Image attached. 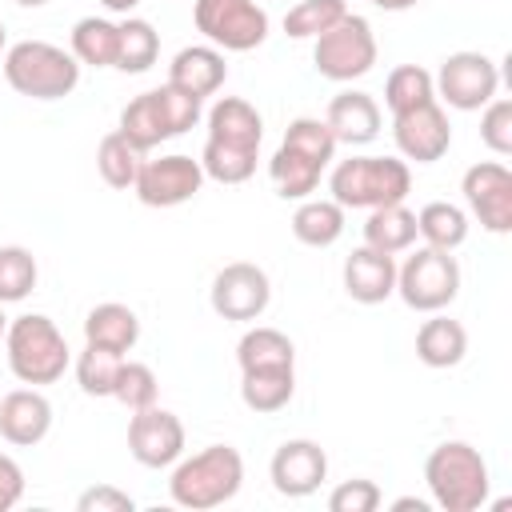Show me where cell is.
<instances>
[{"label": "cell", "mask_w": 512, "mask_h": 512, "mask_svg": "<svg viewBox=\"0 0 512 512\" xmlns=\"http://www.w3.org/2000/svg\"><path fill=\"white\" fill-rule=\"evenodd\" d=\"M140 164H144V152L132 148L120 132H108V136L96 144V172H100V180H104L108 188L128 192V188L136 184Z\"/></svg>", "instance_id": "cell-32"}, {"label": "cell", "mask_w": 512, "mask_h": 512, "mask_svg": "<svg viewBox=\"0 0 512 512\" xmlns=\"http://www.w3.org/2000/svg\"><path fill=\"white\" fill-rule=\"evenodd\" d=\"M236 364L240 372H256V368H296V344L268 324H256L240 336L236 344Z\"/></svg>", "instance_id": "cell-27"}, {"label": "cell", "mask_w": 512, "mask_h": 512, "mask_svg": "<svg viewBox=\"0 0 512 512\" xmlns=\"http://www.w3.org/2000/svg\"><path fill=\"white\" fill-rule=\"evenodd\" d=\"M292 396H296V368H256V372H240V400H244V408H252L256 416L280 412Z\"/></svg>", "instance_id": "cell-28"}, {"label": "cell", "mask_w": 512, "mask_h": 512, "mask_svg": "<svg viewBox=\"0 0 512 512\" xmlns=\"http://www.w3.org/2000/svg\"><path fill=\"white\" fill-rule=\"evenodd\" d=\"M116 132H120L132 148H140L144 156H148L156 144L172 140L168 120H164L160 100H156V88H152V92H140L136 100H128V104H124V112H120V128H116Z\"/></svg>", "instance_id": "cell-26"}, {"label": "cell", "mask_w": 512, "mask_h": 512, "mask_svg": "<svg viewBox=\"0 0 512 512\" xmlns=\"http://www.w3.org/2000/svg\"><path fill=\"white\" fill-rule=\"evenodd\" d=\"M212 312L224 316V320H236V324H248V320H260L268 300H272V280L260 264H248V260H236V264H224L216 276H212Z\"/></svg>", "instance_id": "cell-11"}, {"label": "cell", "mask_w": 512, "mask_h": 512, "mask_svg": "<svg viewBox=\"0 0 512 512\" xmlns=\"http://www.w3.org/2000/svg\"><path fill=\"white\" fill-rule=\"evenodd\" d=\"M284 148H292V152H300V156H308V160H316L320 168H328L332 164V156H336V136L328 132V124L320 120V116H296L288 128H284V140H280Z\"/></svg>", "instance_id": "cell-37"}, {"label": "cell", "mask_w": 512, "mask_h": 512, "mask_svg": "<svg viewBox=\"0 0 512 512\" xmlns=\"http://www.w3.org/2000/svg\"><path fill=\"white\" fill-rule=\"evenodd\" d=\"M68 52L80 60V68H116L120 52V20L108 16H84L72 24V44Z\"/></svg>", "instance_id": "cell-25"}, {"label": "cell", "mask_w": 512, "mask_h": 512, "mask_svg": "<svg viewBox=\"0 0 512 512\" xmlns=\"http://www.w3.org/2000/svg\"><path fill=\"white\" fill-rule=\"evenodd\" d=\"M136 500L116 484H92L76 496V512H132Z\"/></svg>", "instance_id": "cell-43"}, {"label": "cell", "mask_w": 512, "mask_h": 512, "mask_svg": "<svg viewBox=\"0 0 512 512\" xmlns=\"http://www.w3.org/2000/svg\"><path fill=\"white\" fill-rule=\"evenodd\" d=\"M100 4H104L108 12H120V16H128V12H132L140 0H100Z\"/></svg>", "instance_id": "cell-47"}, {"label": "cell", "mask_w": 512, "mask_h": 512, "mask_svg": "<svg viewBox=\"0 0 512 512\" xmlns=\"http://www.w3.org/2000/svg\"><path fill=\"white\" fill-rule=\"evenodd\" d=\"M156 396H160L156 372H152L148 364L124 356V364H120V372H116V384H112V400H120L128 412H140V408L156 404Z\"/></svg>", "instance_id": "cell-39"}, {"label": "cell", "mask_w": 512, "mask_h": 512, "mask_svg": "<svg viewBox=\"0 0 512 512\" xmlns=\"http://www.w3.org/2000/svg\"><path fill=\"white\" fill-rule=\"evenodd\" d=\"M364 244L376 248V252H388V256H400L416 244V212L400 200V204H380V208H368V220H364Z\"/></svg>", "instance_id": "cell-24"}, {"label": "cell", "mask_w": 512, "mask_h": 512, "mask_svg": "<svg viewBox=\"0 0 512 512\" xmlns=\"http://www.w3.org/2000/svg\"><path fill=\"white\" fill-rule=\"evenodd\" d=\"M128 452L144 468H172L184 456V424L176 412L148 404L128 420Z\"/></svg>", "instance_id": "cell-14"}, {"label": "cell", "mask_w": 512, "mask_h": 512, "mask_svg": "<svg viewBox=\"0 0 512 512\" xmlns=\"http://www.w3.org/2000/svg\"><path fill=\"white\" fill-rule=\"evenodd\" d=\"M244 484V456L232 444H208L192 456H180L168 476V496L176 508L208 512L228 504Z\"/></svg>", "instance_id": "cell-1"}, {"label": "cell", "mask_w": 512, "mask_h": 512, "mask_svg": "<svg viewBox=\"0 0 512 512\" xmlns=\"http://www.w3.org/2000/svg\"><path fill=\"white\" fill-rule=\"evenodd\" d=\"M428 100H436V84H432V72L428 68L400 64V68L388 72V80H384V104H388L392 116H400V112H408L416 104H428Z\"/></svg>", "instance_id": "cell-33"}, {"label": "cell", "mask_w": 512, "mask_h": 512, "mask_svg": "<svg viewBox=\"0 0 512 512\" xmlns=\"http://www.w3.org/2000/svg\"><path fill=\"white\" fill-rule=\"evenodd\" d=\"M52 432V404L40 388H12L0 396V436L16 448H32Z\"/></svg>", "instance_id": "cell-16"}, {"label": "cell", "mask_w": 512, "mask_h": 512, "mask_svg": "<svg viewBox=\"0 0 512 512\" xmlns=\"http://www.w3.org/2000/svg\"><path fill=\"white\" fill-rule=\"evenodd\" d=\"M4 356H8L12 376L20 384H32V388L56 384L68 372V364H72V352H68L64 332L44 312H24V316L8 320Z\"/></svg>", "instance_id": "cell-3"}, {"label": "cell", "mask_w": 512, "mask_h": 512, "mask_svg": "<svg viewBox=\"0 0 512 512\" xmlns=\"http://www.w3.org/2000/svg\"><path fill=\"white\" fill-rule=\"evenodd\" d=\"M268 176H272V188H276L280 200H308L320 188L324 168L316 160H308V156H300V152L280 144L272 152V160H268Z\"/></svg>", "instance_id": "cell-30"}, {"label": "cell", "mask_w": 512, "mask_h": 512, "mask_svg": "<svg viewBox=\"0 0 512 512\" xmlns=\"http://www.w3.org/2000/svg\"><path fill=\"white\" fill-rule=\"evenodd\" d=\"M4 332H8V316H4V304H0V340H4Z\"/></svg>", "instance_id": "cell-49"}, {"label": "cell", "mask_w": 512, "mask_h": 512, "mask_svg": "<svg viewBox=\"0 0 512 512\" xmlns=\"http://www.w3.org/2000/svg\"><path fill=\"white\" fill-rule=\"evenodd\" d=\"M224 80H228V60L212 44H188L168 64V84H176V88H184L200 100L216 96L224 88Z\"/></svg>", "instance_id": "cell-19"}, {"label": "cell", "mask_w": 512, "mask_h": 512, "mask_svg": "<svg viewBox=\"0 0 512 512\" xmlns=\"http://www.w3.org/2000/svg\"><path fill=\"white\" fill-rule=\"evenodd\" d=\"M432 504L428 500H420V496H400V500H392V512H428Z\"/></svg>", "instance_id": "cell-45"}, {"label": "cell", "mask_w": 512, "mask_h": 512, "mask_svg": "<svg viewBox=\"0 0 512 512\" xmlns=\"http://www.w3.org/2000/svg\"><path fill=\"white\" fill-rule=\"evenodd\" d=\"M140 340V320L128 304H96L88 316H84V344H100V348H112L120 356H128Z\"/></svg>", "instance_id": "cell-22"}, {"label": "cell", "mask_w": 512, "mask_h": 512, "mask_svg": "<svg viewBox=\"0 0 512 512\" xmlns=\"http://www.w3.org/2000/svg\"><path fill=\"white\" fill-rule=\"evenodd\" d=\"M292 236H296L304 248H332V244L344 236V208H340L332 196L296 200Z\"/></svg>", "instance_id": "cell-21"}, {"label": "cell", "mask_w": 512, "mask_h": 512, "mask_svg": "<svg viewBox=\"0 0 512 512\" xmlns=\"http://www.w3.org/2000/svg\"><path fill=\"white\" fill-rule=\"evenodd\" d=\"M4 80L28 100H60L80 84V60L48 40H20L4 48Z\"/></svg>", "instance_id": "cell-5"}, {"label": "cell", "mask_w": 512, "mask_h": 512, "mask_svg": "<svg viewBox=\"0 0 512 512\" xmlns=\"http://www.w3.org/2000/svg\"><path fill=\"white\" fill-rule=\"evenodd\" d=\"M340 16H348V0H300L296 8L284 12V32L292 40H316Z\"/></svg>", "instance_id": "cell-38"}, {"label": "cell", "mask_w": 512, "mask_h": 512, "mask_svg": "<svg viewBox=\"0 0 512 512\" xmlns=\"http://www.w3.org/2000/svg\"><path fill=\"white\" fill-rule=\"evenodd\" d=\"M424 484L444 512H476L488 504V460L468 440H444L424 460Z\"/></svg>", "instance_id": "cell-2"}, {"label": "cell", "mask_w": 512, "mask_h": 512, "mask_svg": "<svg viewBox=\"0 0 512 512\" xmlns=\"http://www.w3.org/2000/svg\"><path fill=\"white\" fill-rule=\"evenodd\" d=\"M200 188H204V168H200V160H192L184 152H168V156L144 160L140 172H136V184H132L136 200L148 204V208L188 204Z\"/></svg>", "instance_id": "cell-10"}, {"label": "cell", "mask_w": 512, "mask_h": 512, "mask_svg": "<svg viewBox=\"0 0 512 512\" xmlns=\"http://www.w3.org/2000/svg\"><path fill=\"white\" fill-rule=\"evenodd\" d=\"M36 256L24 244H0V304H20L36 288Z\"/></svg>", "instance_id": "cell-36"}, {"label": "cell", "mask_w": 512, "mask_h": 512, "mask_svg": "<svg viewBox=\"0 0 512 512\" xmlns=\"http://www.w3.org/2000/svg\"><path fill=\"white\" fill-rule=\"evenodd\" d=\"M416 236H420L428 248L456 252V248L468 240V212H464L460 204H448V200H428V204L416 212Z\"/></svg>", "instance_id": "cell-29"}, {"label": "cell", "mask_w": 512, "mask_h": 512, "mask_svg": "<svg viewBox=\"0 0 512 512\" xmlns=\"http://www.w3.org/2000/svg\"><path fill=\"white\" fill-rule=\"evenodd\" d=\"M392 140H396L400 160H412V164H436V160H444L448 148H452V124H448V112L440 108V100L416 104V108L392 116Z\"/></svg>", "instance_id": "cell-13"}, {"label": "cell", "mask_w": 512, "mask_h": 512, "mask_svg": "<svg viewBox=\"0 0 512 512\" xmlns=\"http://www.w3.org/2000/svg\"><path fill=\"white\" fill-rule=\"evenodd\" d=\"M380 500H384L380 484L356 476V480H344V484H336L328 492V512H376Z\"/></svg>", "instance_id": "cell-42"}, {"label": "cell", "mask_w": 512, "mask_h": 512, "mask_svg": "<svg viewBox=\"0 0 512 512\" xmlns=\"http://www.w3.org/2000/svg\"><path fill=\"white\" fill-rule=\"evenodd\" d=\"M480 140L488 152L512 156V100L508 96H492L480 108Z\"/></svg>", "instance_id": "cell-41"}, {"label": "cell", "mask_w": 512, "mask_h": 512, "mask_svg": "<svg viewBox=\"0 0 512 512\" xmlns=\"http://www.w3.org/2000/svg\"><path fill=\"white\" fill-rule=\"evenodd\" d=\"M436 100H444L456 112H480L500 92V68L484 52H452L440 60V72L432 76Z\"/></svg>", "instance_id": "cell-9"}, {"label": "cell", "mask_w": 512, "mask_h": 512, "mask_svg": "<svg viewBox=\"0 0 512 512\" xmlns=\"http://www.w3.org/2000/svg\"><path fill=\"white\" fill-rule=\"evenodd\" d=\"M372 8H384V12H408V8H416L420 0H368Z\"/></svg>", "instance_id": "cell-46"}, {"label": "cell", "mask_w": 512, "mask_h": 512, "mask_svg": "<svg viewBox=\"0 0 512 512\" xmlns=\"http://www.w3.org/2000/svg\"><path fill=\"white\" fill-rule=\"evenodd\" d=\"M468 212L480 220L484 232H512V172L500 160H480L460 180Z\"/></svg>", "instance_id": "cell-12"}, {"label": "cell", "mask_w": 512, "mask_h": 512, "mask_svg": "<svg viewBox=\"0 0 512 512\" xmlns=\"http://www.w3.org/2000/svg\"><path fill=\"white\" fill-rule=\"evenodd\" d=\"M12 4H20V8H44L48 0H12Z\"/></svg>", "instance_id": "cell-48"}, {"label": "cell", "mask_w": 512, "mask_h": 512, "mask_svg": "<svg viewBox=\"0 0 512 512\" xmlns=\"http://www.w3.org/2000/svg\"><path fill=\"white\" fill-rule=\"evenodd\" d=\"M256 156H260V152L232 148V144H220V140H204L200 168H204V180H216V184H244V180L256 172Z\"/></svg>", "instance_id": "cell-34"}, {"label": "cell", "mask_w": 512, "mask_h": 512, "mask_svg": "<svg viewBox=\"0 0 512 512\" xmlns=\"http://www.w3.org/2000/svg\"><path fill=\"white\" fill-rule=\"evenodd\" d=\"M344 292L356 304H384L396 292V256L368 244L352 248V256L344 260Z\"/></svg>", "instance_id": "cell-18"}, {"label": "cell", "mask_w": 512, "mask_h": 512, "mask_svg": "<svg viewBox=\"0 0 512 512\" xmlns=\"http://www.w3.org/2000/svg\"><path fill=\"white\" fill-rule=\"evenodd\" d=\"M396 296L412 312H444L460 296V264L440 248H408L404 264H396Z\"/></svg>", "instance_id": "cell-6"}, {"label": "cell", "mask_w": 512, "mask_h": 512, "mask_svg": "<svg viewBox=\"0 0 512 512\" xmlns=\"http://www.w3.org/2000/svg\"><path fill=\"white\" fill-rule=\"evenodd\" d=\"M196 32L220 52H252L268 40V12L256 0H196L192 4Z\"/></svg>", "instance_id": "cell-7"}, {"label": "cell", "mask_w": 512, "mask_h": 512, "mask_svg": "<svg viewBox=\"0 0 512 512\" xmlns=\"http://www.w3.org/2000/svg\"><path fill=\"white\" fill-rule=\"evenodd\" d=\"M312 64L324 80H336V84H348V80H360L364 72H372L376 64V36H372V24L356 12L340 16L328 32L316 36L312 44Z\"/></svg>", "instance_id": "cell-8"}, {"label": "cell", "mask_w": 512, "mask_h": 512, "mask_svg": "<svg viewBox=\"0 0 512 512\" xmlns=\"http://www.w3.org/2000/svg\"><path fill=\"white\" fill-rule=\"evenodd\" d=\"M428 316L432 320H424L420 332H416V356H420V364H428V368H456L464 360V352H468L464 324L452 320V316H440V312H428Z\"/></svg>", "instance_id": "cell-23"}, {"label": "cell", "mask_w": 512, "mask_h": 512, "mask_svg": "<svg viewBox=\"0 0 512 512\" xmlns=\"http://www.w3.org/2000/svg\"><path fill=\"white\" fill-rule=\"evenodd\" d=\"M20 496H24V468L8 452H0V512L16 508Z\"/></svg>", "instance_id": "cell-44"}, {"label": "cell", "mask_w": 512, "mask_h": 512, "mask_svg": "<svg viewBox=\"0 0 512 512\" xmlns=\"http://www.w3.org/2000/svg\"><path fill=\"white\" fill-rule=\"evenodd\" d=\"M208 140H220V144H232V148H248V152H260V140H264V116L256 112V104H248L244 96H220L208 116Z\"/></svg>", "instance_id": "cell-20"}, {"label": "cell", "mask_w": 512, "mask_h": 512, "mask_svg": "<svg viewBox=\"0 0 512 512\" xmlns=\"http://www.w3.org/2000/svg\"><path fill=\"white\" fill-rule=\"evenodd\" d=\"M268 480H272V488L280 496L304 500L328 480V452L308 436L284 440L268 460Z\"/></svg>", "instance_id": "cell-15"}, {"label": "cell", "mask_w": 512, "mask_h": 512, "mask_svg": "<svg viewBox=\"0 0 512 512\" xmlns=\"http://www.w3.org/2000/svg\"><path fill=\"white\" fill-rule=\"evenodd\" d=\"M324 124L328 132L336 136V144H348V148H360V144H372L380 136V104L376 96L360 92V88H348V92H336L328 100V112H324Z\"/></svg>", "instance_id": "cell-17"}, {"label": "cell", "mask_w": 512, "mask_h": 512, "mask_svg": "<svg viewBox=\"0 0 512 512\" xmlns=\"http://www.w3.org/2000/svg\"><path fill=\"white\" fill-rule=\"evenodd\" d=\"M328 192L344 212L400 204L412 192V172L400 156H348L328 172Z\"/></svg>", "instance_id": "cell-4"}, {"label": "cell", "mask_w": 512, "mask_h": 512, "mask_svg": "<svg viewBox=\"0 0 512 512\" xmlns=\"http://www.w3.org/2000/svg\"><path fill=\"white\" fill-rule=\"evenodd\" d=\"M124 356L112 352V348H100V344H84V352L76 356V384L84 396H112V384H116V372H120Z\"/></svg>", "instance_id": "cell-35"}, {"label": "cell", "mask_w": 512, "mask_h": 512, "mask_svg": "<svg viewBox=\"0 0 512 512\" xmlns=\"http://www.w3.org/2000/svg\"><path fill=\"white\" fill-rule=\"evenodd\" d=\"M160 56V32L144 20V16H124L120 20V52H116V68L120 72H148Z\"/></svg>", "instance_id": "cell-31"}, {"label": "cell", "mask_w": 512, "mask_h": 512, "mask_svg": "<svg viewBox=\"0 0 512 512\" xmlns=\"http://www.w3.org/2000/svg\"><path fill=\"white\" fill-rule=\"evenodd\" d=\"M4 44H8V32H4V20H0V52H4Z\"/></svg>", "instance_id": "cell-50"}, {"label": "cell", "mask_w": 512, "mask_h": 512, "mask_svg": "<svg viewBox=\"0 0 512 512\" xmlns=\"http://www.w3.org/2000/svg\"><path fill=\"white\" fill-rule=\"evenodd\" d=\"M156 100H160V112H164L172 136H184L204 116V100L192 96V92H184V88H176V84H160L156 88Z\"/></svg>", "instance_id": "cell-40"}]
</instances>
